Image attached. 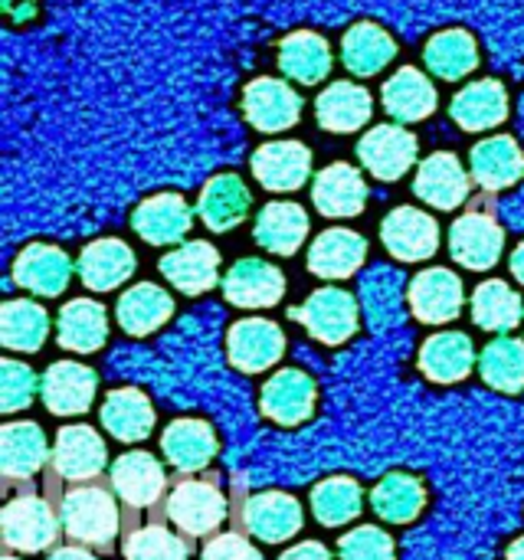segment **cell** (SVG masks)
I'll return each instance as SVG.
<instances>
[{"label": "cell", "mask_w": 524, "mask_h": 560, "mask_svg": "<svg viewBox=\"0 0 524 560\" xmlns=\"http://www.w3.org/2000/svg\"><path fill=\"white\" fill-rule=\"evenodd\" d=\"M62 489L66 486L46 469L39 486H23V489L10 492V499L3 505V518H0L7 551L43 555V551H53L59 545V538H66L62 518H59Z\"/></svg>", "instance_id": "6da1fadb"}, {"label": "cell", "mask_w": 524, "mask_h": 560, "mask_svg": "<svg viewBox=\"0 0 524 560\" xmlns=\"http://www.w3.org/2000/svg\"><path fill=\"white\" fill-rule=\"evenodd\" d=\"M125 505L118 502L115 489L105 482H82L66 486L59 495V518L62 535L82 548H92L98 555H112L115 541L125 532Z\"/></svg>", "instance_id": "7a4b0ae2"}, {"label": "cell", "mask_w": 524, "mask_h": 560, "mask_svg": "<svg viewBox=\"0 0 524 560\" xmlns=\"http://www.w3.org/2000/svg\"><path fill=\"white\" fill-rule=\"evenodd\" d=\"M233 512V499L223 492V486L213 476H177L154 512V518H164L174 525L184 538H213L223 522Z\"/></svg>", "instance_id": "3957f363"}, {"label": "cell", "mask_w": 524, "mask_h": 560, "mask_svg": "<svg viewBox=\"0 0 524 560\" xmlns=\"http://www.w3.org/2000/svg\"><path fill=\"white\" fill-rule=\"evenodd\" d=\"M230 499H233V512H230L233 528L263 545H286L305 525L302 505L289 492H276V489L272 492H246V486H240V479H236L230 489Z\"/></svg>", "instance_id": "277c9868"}, {"label": "cell", "mask_w": 524, "mask_h": 560, "mask_svg": "<svg viewBox=\"0 0 524 560\" xmlns=\"http://www.w3.org/2000/svg\"><path fill=\"white\" fill-rule=\"evenodd\" d=\"M171 482L174 479L164 472L161 459L144 450L118 456L108 469V486L115 489V495L128 515H154L161 509Z\"/></svg>", "instance_id": "5b68a950"}, {"label": "cell", "mask_w": 524, "mask_h": 560, "mask_svg": "<svg viewBox=\"0 0 524 560\" xmlns=\"http://www.w3.org/2000/svg\"><path fill=\"white\" fill-rule=\"evenodd\" d=\"M289 318H295L315 341L338 348L358 335L361 308H358V299L351 292L328 285V289L312 292L302 305H295L289 312Z\"/></svg>", "instance_id": "8992f818"}, {"label": "cell", "mask_w": 524, "mask_h": 560, "mask_svg": "<svg viewBox=\"0 0 524 560\" xmlns=\"http://www.w3.org/2000/svg\"><path fill=\"white\" fill-rule=\"evenodd\" d=\"M53 446L46 443V433L33 420H13L3 427L0 436V466H3V489H23L46 476Z\"/></svg>", "instance_id": "52a82bcc"}, {"label": "cell", "mask_w": 524, "mask_h": 560, "mask_svg": "<svg viewBox=\"0 0 524 560\" xmlns=\"http://www.w3.org/2000/svg\"><path fill=\"white\" fill-rule=\"evenodd\" d=\"M105 466H108V446H105L102 433H95L85 423H72V427H62L56 433L49 472L62 486L95 482L105 472Z\"/></svg>", "instance_id": "ba28073f"}, {"label": "cell", "mask_w": 524, "mask_h": 560, "mask_svg": "<svg viewBox=\"0 0 524 560\" xmlns=\"http://www.w3.org/2000/svg\"><path fill=\"white\" fill-rule=\"evenodd\" d=\"M318 407V384L302 368L276 371L259 394V410L276 427H302L315 417Z\"/></svg>", "instance_id": "9c48e42d"}, {"label": "cell", "mask_w": 524, "mask_h": 560, "mask_svg": "<svg viewBox=\"0 0 524 560\" xmlns=\"http://www.w3.org/2000/svg\"><path fill=\"white\" fill-rule=\"evenodd\" d=\"M407 305H410L414 318L423 325H450L459 318V312L466 305L463 279L443 266L423 269L407 285Z\"/></svg>", "instance_id": "30bf717a"}, {"label": "cell", "mask_w": 524, "mask_h": 560, "mask_svg": "<svg viewBox=\"0 0 524 560\" xmlns=\"http://www.w3.org/2000/svg\"><path fill=\"white\" fill-rule=\"evenodd\" d=\"M505 233L489 210H469L450 226V253L463 269L486 272L502 259Z\"/></svg>", "instance_id": "8fae6325"}, {"label": "cell", "mask_w": 524, "mask_h": 560, "mask_svg": "<svg viewBox=\"0 0 524 560\" xmlns=\"http://www.w3.org/2000/svg\"><path fill=\"white\" fill-rule=\"evenodd\" d=\"M286 354V335L269 318H243L226 331V358L243 374H263Z\"/></svg>", "instance_id": "7c38bea8"}, {"label": "cell", "mask_w": 524, "mask_h": 560, "mask_svg": "<svg viewBox=\"0 0 524 560\" xmlns=\"http://www.w3.org/2000/svg\"><path fill=\"white\" fill-rule=\"evenodd\" d=\"M220 453L217 433L200 417H177L161 433V456L177 476H200Z\"/></svg>", "instance_id": "4fadbf2b"}, {"label": "cell", "mask_w": 524, "mask_h": 560, "mask_svg": "<svg viewBox=\"0 0 524 560\" xmlns=\"http://www.w3.org/2000/svg\"><path fill=\"white\" fill-rule=\"evenodd\" d=\"M381 243L397 262H423L440 249V223L417 207H397L381 223Z\"/></svg>", "instance_id": "5bb4252c"}, {"label": "cell", "mask_w": 524, "mask_h": 560, "mask_svg": "<svg viewBox=\"0 0 524 560\" xmlns=\"http://www.w3.org/2000/svg\"><path fill=\"white\" fill-rule=\"evenodd\" d=\"M98 390V374L82 361H56L39 381L43 407L53 417H82Z\"/></svg>", "instance_id": "9a60e30c"}, {"label": "cell", "mask_w": 524, "mask_h": 560, "mask_svg": "<svg viewBox=\"0 0 524 560\" xmlns=\"http://www.w3.org/2000/svg\"><path fill=\"white\" fill-rule=\"evenodd\" d=\"M417 135L404 125H377L358 141V158L364 171L377 180H400L417 161Z\"/></svg>", "instance_id": "2e32d148"}, {"label": "cell", "mask_w": 524, "mask_h": 560, "mask_svg": "<svg viewBox=\"0 0 524 560\" xmlns=\"http://www.w3.org/2000/svg\"><path fill=\"white\" fill-rule=\"evenodd\" d=\"M243 115L256 131H286L302 118L299 92L282 79H253L243 89Z\"/></svg>", "instance_id": "e0dca14e"}, {"label": "cell", "mask_w": 524, "mask_h": 560, "mask_svg": "<svg viewBox=\"0 0 524 560\" xmlns=\"http://www.w3.org/2000/svg\"><path fill=\"white\" fill-rule=\"evenodd\" d=\"M194 541L154 515H125L121 558L125 560H190Z\"/></svg>", "instance_id": "ac0fdd59"}, {"label": "cell", "mask_w": 524, "mask_h": 560, "mask_svg": "<svg viewBox=\"0 0 524 560\" xmlns=\"http://www.w3.org/2000/svg\"><path fill=\"white\" fill-rule=\"evenodd\" d=\"M286 295V276L266 259H240L223 276V299L236 308H272Z\"/></svg>", "instance_id": "d6986e66"}, {"label": "cell", "mask_w": 524, "mask_h": 560, "mask_svg": "<svg viewBox=\"0 0 524 560\" xmlns=\"http://www.w3.org/2000/svg\"><path fill=\"white\" fill-rule=\"evenodd\" d=\"M253 177L276 194L299 190L312 174V151L302 141H266L253 151Z\"/></svg>", "instance_id": "ffe728a7"}, {"label": "cell", "mask_w": 524, "mask_h": 560, "mask_svg": "<svg viewBox=\"0 0 524 560\" xmlns=\"http://www.w3.org/2000/svg\"><path fill=\"white\" fill-rule=\"evenodd\" d=\"M194 213L187 207V200L181 194H154L148 200H141L131 213V226L135 233L151 243V246H174L190 233Z\"/></svg>", "instance_id": "44dd1931"}, {"label": "cell", "mask_w": 524, "mask_h": 560, "mask_svg": "<svg viewBox=\"0 0 524 560\" xmlns=\"http://www.w3.org/2000/svg\"><path fill=\"white\" fill-rule=\"evenodd\" d=\"M69 279H72V262H69V256L59 246L30 243L13 259V282L20 289H26L30 295L56 299V295L66 292Z\"/></svg>", "instance_id": "7402d4cb"}, {"label": "cell", "mask_w": 524, "mask_h": 560, "mask_svg": "<svg viewBox=\"0 0 524 560\" xmlns=\"http://www.w3.org/2000/svg\"><path fill=\"white\" fill-rule=\"evenodd\" d=\"M158 266L161 276L184 295H203L220 282V253L207 240L181 243Z\"/></svg>", "instance_id": "603a6c76"}, {"label": "cell", "mask_w": 524, "mask_h": 560, "mask_svg": "<svg viewBox=\"0 0 524 560\" xmlns=\"http://www.w3.org/2000/svg\"><path fill=\"white\" fill-rule=\"evenodd\" d=\"M312 200L322 217H331V220L358 217L368 203V180L354 164H345V161L328 164L318 171L312 184Z\"/></svg>", "instance_id": "cb8c5ba5"}, {"label": "cell", "mask_w": 524, "mask_h": 560, "mask_svg": "<svg viewBox=\"0 0 524 560\" xmlns=\"http://www.w3.org/2000/svg\"><path fill=\"white\" fill-rule=\"evenodd\" d=\"M469 174L453 151L430 154L414 177V194L433 210H456L469 197Z\"/></svg>", "instance_id": "d4e9b609"}, {"label": "cell", "mask_w": 524, "mask_h": 560, "mask_svg": "<svg viewBox=\"0 0 524 560\" xmlns=\"http://www.w3.org/2000/svg\"><path fill=\"white\" fill-rule=\"evenodd\" d=\"M135 249L121 240H95L75 259V272L82 285L92 292H112L125 285L135 276Z\"/></svg>", "instance_id": "484cf974"}, {"label": "cell", "mask_w": 524, "mask_h": 560, "mask_svg": "<svg viewBox=\"0 0 524 560\" xmlns=\"http://www.w3.org/2000/svg\"><path fill=\"white\" fill-rule=\"evenodd\" d=\"M450 115L463 131H492L509 118V92L499 79L469 82L453 95Z\"/></svg>", "instance_id": "4316f807"}, {"label": "cell", "mask_w": 524, "mask_h": 560, "mask_svg": "<svg viewBox=\"0 0 524 560\" xmlns=\"http://www.w3.org/2000/svg\"><path fill=\"white\" fill-rule=\"evenodd\" d=\"M417 368L433 384H459L476 368V345L463 331H440L423 341Z\"/></svg>", "instance_id": "83f0119b"}, {"label": "cell", "mask_w": 524, "mask_h": 560, "mask_svg": "<svg viewBox=\"0 0 524 560\" xmlns=\"http://www.w3.org/2000/svg\"><path fill=\"white\" fill-rule=\"evenodd\" d=\"M473 180L482 190H505L524 177V151L512 135L482 138L469 154Z\"/></svg>", "instance_id": "f1b7e54d"}, {"label": "cell", "mask_w": 524, "mask_h": 560, "mask_svg": "<svg viewBox=\"0 0 524 560\" xmlns=\"http://www.w3.org/2000/svg\"><path fill=\"white\" fill-rule=\"evenodd\" d=\"M249 207H253V194L240 174L210 177L200 190V200H197V213H200L203 226L213 233H226V230L240 226L246 220Z\"/></svg>", "instance_id": "f546056e"}, {"label": "cell", "mask_w": 524, "mask_h": 560, "mask_svg": "<svg viewBox=\"0 0 524 560\" xmlns=\"http://www.w3.org/2000/svg\"><path fill=\"white\" fill-rule=\"evenodd\" d=\"M56 341L72 354H95L108 341V312L102 302L72 299L59 308Z\"/></svg>", "instance_id": "4dcf8cb0"}, {"label": "cell", "mask_w": 524, "mask_h": 560, "mask_svg": "<svg viewBox=\"0 0 524 560\" xmlns=\"http://www.w3.org/2000/svg\"><path fill=\"white\" fill-rule=\"evenodd\" d=\"M368 259V240L354 230L335 226L315 236L308 249V272L322 279H348Z\"/></svg>", "instance_id": "1f68e13d"}, {"label": "cell", "mask_w": 524, "mask_h": 560, "mask_svg": "<svg viewBox=\"0 0 524 560\" xmlns=\"http://www.w3.org/2000/svg\"><path fill=\"white\" fill-rule=\"evenodd\" d=\"M118 325L125 328V335L131 338H148L158 328H164L174 315V299L171 292H164L154 282H138L131 289L121 292L118 305H115Z\"/></svg>", "instance_id": "d6a6232c"}, {"label": "cell", "mask_w": 524, "mask_h": 560, "mask_svg": "<svg viewBox=\"0 0 524 560\" xmlns=\"http://www.w3.org/2000/svg\"><path fill=\"white\" fill-rule=\"evenodd\" d=\"M102 427L118 443H141L154 433V407L141 387H118L102 400Z\"/></svg>", "instance_id": "836d02e7"}, {"label": "cell", "mask_w": 524, "mask_h": 560, "mask_svg": "<svg viewBox=\"0 0 524 560\" xmlns=\"http://www.w3.org/2000/svg\"><path fill=\"white\" fill-rule=\"evenodd\" d=\"M371 112H374V98L358 82H331L315 102V118L331 135H348L364 128L371 121Z\"/></svg>", "instance_id": "e575fe53"}, {"label": "cell", "mask_w": 524, "mask_h": 560, "mask_svg": "<svg viewBox=\"0 0 524 560\" xmlns=\"http://www.w3.org/2000/svg\"><path fill=\"white\" fill-rule=\"evenodd\" d=\"M381 98H384V108L391 118L397 121H423L436 112V85L417 69V66H404L397 69L384 89H381Z\"/></svg>", "instance_id": "d590c367"}, {"label": "cell", "mask_w": 524, "mask_h": 560, "mask_svg": "<svg viewBox=\"0 0 524 560\" xmlns=\"http://www.w3.org/2000/svg\"><path fill=\"white\" fill-rule=\"evenodd\" d=\"M371 509L387 525H414L427 509V486L414 472H387L371 492Z\"/></svg>", "instance_id": "8d00e7d4"}, {"label": "cell", "mask_w": 524, "mask_h": 560, "mask_svg": "<svg viewBox=\"0 0 524 560\" xmlns=\"http://www.w3.org/2000/svg\"><path fill=\"white\" fill-rule=\"evenodd\" d=\"M331 46L325 36L312 33V30H299L282 36L279 43V69L286 79H295L302 85H315L322 79H328L331 72Z\"/></svg>", "instance_id": "74e56055"}, {"label": "cell", "mask_w": 524, "mask_h": 560, "mask_svg": "<svg viewBox=\"0 0 524 560\" xmlns=\"http://www.w3.org/2000/svg\"><path fill=\"white\" fill-rule=\"evenodd\" d=\"M253 236L266 253L292 256L302 249V243L308 236V213L299 203H286V200L266 203L256 217Z\"/></svg>", "instance_id": "f35d334b"}, {"label": "cell", "mask_w": 524, "mask_h": 560, "mask_svg": "<svg viewBox=\"0 0 524 560\" xmlns=\"http://www.w3.org/2000/svg\"><path fill=\"white\" fill-rule=\"evenodd\" d=\"M394 56L397 43L377 23H354L341 39V62L354 75H377Z\"/></svg>", "instance_id": "ab89813d"}, {"label": "cell", "mask_w": 524, "mask_h": 560, "mask_svg": "<svg viewBox=\"0 0 524 560\" xmlns=\"http://www.w3.org/2000/svg\"><path fill=\"white\" fill-rule=\"evenodd\" d=\"M0 338L7 351L36 354L49 338V315L30 299H10L0 312Z\"/></svg>", "instance_id": "60d3db41"}, {"label": "cell", "mask_w": 524, "mask_h": 560, "mask_svg": "<svg viewBox=\"0 0 524 560\" xmlns=\"http://www.w3.org/2000/svg\"><path fill=\"white\" fill-rule=\"evenodd\" d=\"M469 308H473V322L482 331H496V335H509L512 328L522 325L524 318L522 295L502 279H489V282L476 285Z\"/></svg>", "instance_id": "b9f144b4"}, {"label": "cell", "mask_w": 524, "mask_h": 560, "mask_svg": "<svg viewBox=\"0 0 524 560\" xmlns=\"http://www.w3.org/2000/svg\"><path fill=\"white\" fill-rule=\"evenodd\" d=\"M364 509V489L351 476H328L312 489V515L325 528L351 525Z\"/></svg>", "instance_id": "7bdbcfd3"}, {"label": "cell", "mask_w": 524, "mask_h": 560, "mask_svg": "<svg viewBox=\"0 0 524 560\" xmlns=\"http://www.w3.org/2000/svg\"><path fill=\"white\" fill-rule=\"evenodd\" d=\"M423 59L440 79H466L479 66V43L469 30H440L430 36Z\"/></svg>", "instance_id": "ee69618b"}, {"label": "cell", "mask_w": 524, "mask_h": 560, "mask_svg": "<svg viewBox=\"0 0 524 560\" xmlns=\"http://www.w3.org/2000/svg\"><path fill=\"white\" fill-rule=\"evenodd\" d=\"M482 381L499 394H522L524 390V341L522 338H496L479 354Z\"/></svg>", "instance_id": "f6af8a7d"}, {"label": "cell", "mask_w": 524, "mask_h": 560, "mask_svg": "<svg viewBox=\"0 0 524 560\" xmlns=\"http://www.w3.org/2000/svg\"><path fill=\"white\" fill-rule=\"evenodd\" d=\"M364 305L368 315L374 318V325H387L394 318H400V276L391 269H374L364 279Z\"/></svg>", "instance_id": "bcb514c9"}, {"label": "cell", "mask_w": 524, "mask_h": 560, "mask_svg": "<svg viewBox=\"0 0 524 560\" xmlns=\"http://www.w3.org/2000/svg\"><path fill=\"white\" fill-rule=\"evenodd\" d=\"M338 560H397V545L384 528L358 525L338 538Z\"/></svg>", "instance_id": "7dc6e473"}, {"label": "cell", "mask_w": 524, "mask_h": 560, "mask_svg": "<svg viewBox=\"0 0 524 560\" xmlns=\"http://www.w3.org/2000/svg\"><path fill=\"white\" fill-rule=\"evenodd\" d=\"M0 404H3V413H20L33 404V397L39 394V381L36 371L23 361H13L7 358L3 368H0Z\"/></svg>", "instance_id": "c3c4849f"}, {"label": "cell", "mask_w": 524, "mask_h": 560, "mask_svg": "<svg viewBox=\"0 0 524 560\" xmlns=\"http://www.w3.org/2000/svg\"><path fill=\"white\" fill-rule=\"evenodd\" d=\"M200 560H263L259 555V548L249 541V535H243V532H217L207 545H203V551H200Z\"/></svg>", "instance_id": "681fc988"}, {"label": "cell", "mask_w": 524, "mask_h": 560, "mask_svg": "<svg viewBox=\"0 0 524 560\" xmlns=\"http://www.w3.org/2000/svg\"><path fill=\"white\" fill-rule=\"evenodd\" d=\"M279 560H335V555L322 541H299V545H292Z\"/></svg>", "instance_id": "f907efd6"}, {"label": "cell", "mask_w": 524, "mask_h": 560, "mask_svg": "<svg viewBox=\"0 0 524 560\" xmlns=\"http://www.w3.org/2000/svg\"><path fill=\"white\" fill-rule=\"evenodd\" d=\"M46 560H98L95 558V551L92 548H82V545H75V541H69V545H56Z\"/></svg>", "instance_id": "816d5d0a"}, {"label": "cell", "mask_w": 524, "mask_h": 560, "mask_svg": "<svg viewBox=\"0 0 524 560\" xmlns=\"http://www.w3.org/2000/svg\"><path fill=\"white\" fill-rule=\"evenodd\" d=\"M509 266H512V276H515V279L524 285V243L515 246V253H512V262H509Z\"/></svg>", "instance_id": "f5cc1de1"}, {"label": "cell", "mask_w": 524, "mask_h": 560, "mask_svg": "<svg viewBox=\"0 0 524 560\" xmlns=\"http://www.w3.org/2000/svg\"><path fill=\"white\" fill-rule=\"evenodd\" d=\"M505 560H524V535H522V538H515V541L509 545V551H505Z\"/></svg>", "instance_id": "db71d44e"}, {"label": "cell", "mask_w": 524, "mask_h": 560, "mask_svg": "<svg viewBox=\"0 0 524 560\" xmlns=\"http://www.w3.org/2000/svg\"><path fill=\"white\" fill-rule=\"evenodd\" d=\"M3 560H23V558H16V555L10 551V555H3Z\"/></svg>", "instance_id": "11a10c76"}]
</instances>
